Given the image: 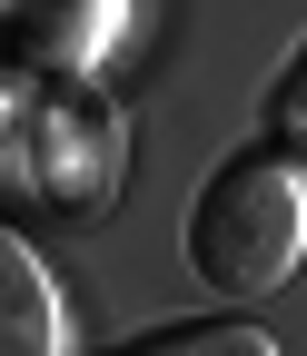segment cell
Wrapping results in <instances>:
<instances>
[{
  "label": "cell",
  "instance_id": "6da1fadb",
  "mask_svg": "<svg viewBox=\"0 0 307 356\" xmlns=\"http://www.w3.org/2000/svg\"><path fill=\"white\" fill-rule=\"evenodd\" d=\"M307 257V168L288 159H228L189 208V267L218 297H268Z\"/></svg>",
  "mask_w": 307,
  "mask_h": 356
},
{
  "label": "cell",
  "instance_id": "7a4b0ae2",
  "mask_svg": "<svg viewBox=\"0 0 307 356\" xmlns=\"http://www.w3.org/2000/svg\"><path fill=\"white\" fill-rule=\"evenodd\" d=\"M0 356H70V317L10 228H0Z\"/></svg>",
  "mask_w": 307,
  "mask_h": 356
},
{
  "label": "cell",
  "instance_id": "3957f363",
  "mask_svg": "<svg viewBox=\"0 0 307 356\" xmlns=\"http://www.w3.org/2000/svg\"><path fill=\"white\" fill-rule=\"evenodd\" d=\"M10 20L30 30L40 60H100V40L119 20V0H10Z\"/></svg>",
  "mask_w": 307,
  "mask_h": 356
},
{
  "label": "cell",
  "instance_id": "277c9868",
  "mask_svg": "<svg viewBox=\"0 0 307 356\" xmlns=\"http://www.w3.org/2000/svg\"><path fill=\"white\" fill-rule=\"evenodd\" d=\"M129 356H278L258 327H168L149 346H129Z\"/></svg>",
  "mask_w": 307,
  "mask_h": 356
},
{
  "label": "cell",
  "instance_id": "5b68a950",
  "mask_svg": "<svg viewBox=\"0 0 307 356\" xmlns=\"http://www.w3.org/2000/svg\"><path fill=\"white\" fill-rule=\"evenodd\" d=\"M268 129L288 149H307V40L288 50V70H278V89H268Z\"/></svg>",
  "mask_w": 307,
  "mask_h": 356
}]
</instances>
